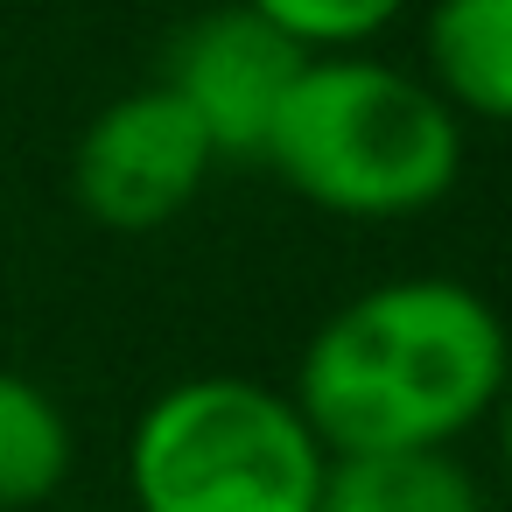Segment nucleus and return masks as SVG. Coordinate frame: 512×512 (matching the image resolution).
<instances>
[{"mask_svg":"<svg viewBox=\"0 0 512 512\" xmlns=\"http://www.w3.org/2000/svg\"><path fill=\"white\" fill-rule=\"evenodd\" d=\"M505 379H512L505 316L456 274H400L358 288L309 330L288 400L337 463V456L456 449L470 428H484Z\"/></svg>","mask_w":512,"mask_h":512,"instance_id":"1","label":"nucleus"},{"mask_svg":"<svg viewBox=\"0 0 512 512\" xmlns=\"http://www.w3.org/2000/svg\"><path fill=\"white\" fill-rule=\"evenodd\" d=\"M302 204L330 218H414L463 176V120L421 85V71L372 50L309 57L260 148Z\"/></svg>","mask_w":512,"mask_h":512,"instance_id":"2","label":"nucleus"},{"mask_svg":"<svg viewBox=\"0 0 512 512\" xmlns=\"http://www.w3.org/2000/svg\"><path fill=\"white\" fill-rule=\"evenodd\" d=\"M323 442L288 386L197 372L162 386L127 435V491L141 512H316Z\"/></svg>","mask_w":512,"mask_h":512,"instance_id":"3","label":"nucleus"},{"mask_svg":"<svg viewBox=\"0 0 512 512\" xmlns=\"http://www.w3.org/2000/svg\"><path fill=\"white\" fill-rule=\"evenodd\" d=\"M211 169H218V155H211L204 127L162 85H134V92L106 99L92 113V127L78 134L71 197L106 232H162L204 197Z\"/></svg>","mask_w":512,"mask_h":512,"instance_id":"4","label":"nucleus"},{"mask_svg":"<svg viewBox=\"0 0 512 512\" xmlns=\"http://www.w3.org/2000/svg\"><path fill=\"white\" fill-rule=\"evenodd\" d=\"M302 64H309V50L295 36H281L267 15L239 8V0H225V8L190 15L169 36L155 85L204 127L218 162H260L274 113H281L288 85L302 78Z\"/></svg>","mask_w":512,"mask_h":512,"instance_id":"5","label":"nucleus"},{"mask_svg":"<svg viewBox=\"0 0 512 512\" xmlns=\"http://www.w3.org/2000/svg\"><path fill=\"white\" fill-rule=\"evenodd\" d=\"M421 85L484 127H512V0H428Z\"/></svg>","mask_w":512,"mask_h":512,"instance_id":"6","label":"nucleus"},{"mask_svg":"<svg viewBox=\"0 0 512 512\" xmlns=\"http://www.w3.org/2000/svg\"><path fill=\"white\" fill-rule=\"evenodd\" d=\"M316 512H491V498L456 449H400V456H337L323 470Z\"/></svg>","mask_w":512,"mask_h":512,"instance_id":"7","label":"nucleus"},{"mask_svg":"<svg viewBox=\"0 0 512 512\" xmlns=\"http://www.w3.org/2000/svg\"><path fill=\"white\" fill-rule=\"evenodd\" d=\"M78 463L71 414L57 393L15 365H0V512H43Z\"/></svg>","mask_w":512,"mask_h":512,"instance_id":"8","label":"nucleus"},{"mask_svg":"<svg viewBox=\"0 0 512 512\" xmlns=\"http://www.w3.org/2000/svg\"><path fill=\"white\" fill-rule=\"evenodd\" d=\"M239 8L267 15L309 57H344V50H365L372 36H386L407 15V0H239Z\"/></svg>","mask_w":512,"mask_h":512,"instance_id":"9","label":"nucleus"},{"mask_svg":"<svg viewBox=\"0 0 512 512\" xmlns=\"http://www.w3.org/2000/svg\"><path fill=\"white\" fill-rule=\"evenodd\" d=\"M484 428H491V463H498V477H505V491H512V379H505V393L491 400Z\"/></svg>","mask_w":512,"mask_h":512,"instance_id":"10","label":"nucleus"}]
</instances>
